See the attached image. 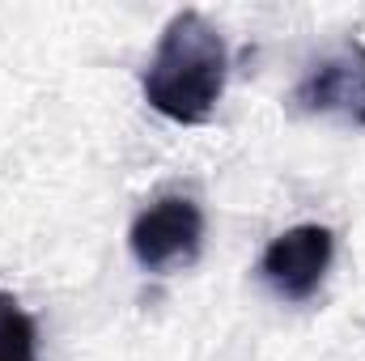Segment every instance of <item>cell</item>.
Listing matches in <instances>:
<instances>
[{"mask_svg": "<svg viewBox=\"0 0 365 361\" xmlns=\"http://www.w3.org/2000/svg\"><path fill=\"white\" fill-rule=\"evenodd\" d=\"M293 102L306 115H336L365 128V43H344L323 56L293 90Z\"/></svg>", "mask_w": 365, "mask_h": 361, "instance_id": "277c9868", "label": "cell"}, {"mask_svg": "<svg viewBox=\"0 0 365 361\" xmlns=\"http://www.w3.org/2000/svg\"><path fill=\"white\" fill-rule=\"evenodd\" d=\"M128 247L145 272H175L195 264L204 247V213L191 195H158L132 221Z\"/></svg>", "mask_w": 365, "mask_h": 361, "instance_id": "7a4b0ae2", "label": "cell"}, {"mask_svg": "<svg viewBox=\"0 0 365 361\" xmlns=\"http://www.w3.org/2000/svg\"><path fill=\"white\" fill-rule=\"evenodd\" d=\"M336 255V238L327 225H293L284 234H276L259 260V276L284 302H306L319 293L323 276L331 268Z\"/></svg>", "mask_w": 365, "mask_h": 361, "instance_id": "3957f363", "label": "cell"}, {"mask_svg": "<svg viewBox=\"0 0 365 361\" xmlns=\"http://www.w3.org/2000/svg\"><path fill=\"white\" fill-rule=\"evenodd\" d=\"M225 77H230L225 39L195 9H182L162 30L140 86L145 102L158 115L175 123H204L225 93Z\"/></svg>", "mask_w": 365, "mask_h": 361, "instance_id": "6da1fadb", "label": "cell"}, {"mask_svg": "<svg viewBox=\"0 0 365 361\" xmlns=\"http://www.w3.org/2000/svg\"><path fill=\"white\" fill-rule=\"evenodd\" d=\"M38 332L34 319L17 306V298L0 293V361H34Z\"/></svg>", "mask_w": 365, "mask_h": 361, "instance_id": "5b68a950", "label": "cell"}]
</instances>
